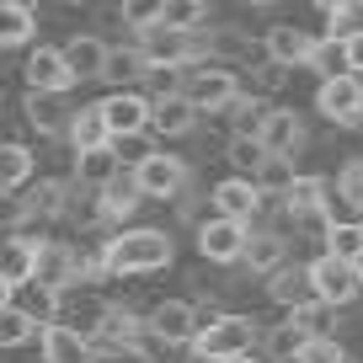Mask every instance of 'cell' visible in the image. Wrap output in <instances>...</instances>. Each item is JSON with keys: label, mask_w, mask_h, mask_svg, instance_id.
Segmentation results:
<instances>
[{"label": "cell", "mask_w": 363, "mask_h": 363, "mask_svg": "<svg viewBox=\"0 0 363 363\" xmlns=\"http://www.w3.org/2000/svg\"><path fill=\"white\" fill-rule=\"evenodd\" d=\"M139 48H145L150 65H193L198 48L187 43V33H171V27H150L139 33Z\"/></svg>", "instance_id": "20"}, {"label": "cell", "mask_w": 363, "mask_h": 363, "mask_svg": "<svg viewBox=\"0 0 363 363\" xmlns=\"http://www.w3.org/2000/svg\"><path fill=\"white\" fill-rule=\"evenodd\" d=\"M289 320H294L305 337H337V305H326V299H310V305L289 310Z\"/></svg>", "instance_id": "35"}, {"label": "cell", "mask_w": 363, "mask_h": 363, "mask_svg": "<svg viewBox=\"0 0 363 363\" xmlns=\"http://www.w3.org/2000/svg\"><path fill=\"white\" fill-rule=\"evenodd\" d=\"M171 257H177V246H171L166 230H123L102 246L107 278H145V272L171 267Z\"/></svg>", "instance_id": "1"}, {"label": "cell", "mask_w": 363, "mask_h": 363, "mask_svg": "<svg viewBox=\"0 0 363 363\" xmlns=\"http://www.w3.org/2000/svg\"><path fill=\"white\" fill-rule=\"evenodd\" d=\"M134 182L145 187V198H182L187 193V160L182 155H166V150H150V155L134 160Z\"/></svg>", "instance_id": "6"}, {"label": "cell", "mask_w": 363, "mask_h": 363, "mask_svg": "<svg viewBox=\"0 0 363 363\" xmlns=\"http://www.w3.org/2000/svg\"><path fill=\"white\" fill-rule=\"evenodd\" d=\"M22 113H27V123L38 128V134H69V123H75V113H69V102H65V91H27V102H22Z\"/></svg>", "instance_id": "15"}, {"label": "cell", "mask_w": 363, "mask_h": 363, "mask_svg": "<svg viewBox=\"0 0 363 363\" xmlns=\"http://www.w3.org/2000/svg\"><path fill=\"white\" fill-rule=\"evenodd\" d=\"M107 54H113V48H107L96 33H75V38H69V43H65V59H69V75H75V86H80V80H102Z\"/></svg>", "instance_id": "18"}, {"label": "cell", "mask_w": 363, "mask_h": 363, "mask_svg": "<svg viewBox=\"0 0 363 363\" xmlns=\"http://www.w3.org/2000/svg\"><path fill=\"white\" fill-rule=\"evenodd\" d=\"M38 352H43V363H96L91 331L65 326V320H48V326L38 331Z\"/></svg>", "instance_id": "11"}, {"label": "cell", "mask_w": 363, "mask_h": 363, "mask_svg": "<svg viewBox=\"0 0 363 363\" xmlns=\"http://www.w3.org/2000/svg\"><path fill=\"white\" fill-rule=\"evenodd\" d=\"M38 331H43V326H38V320L27 315L22 305L0 310V352H11V347H27V342H33Z\"/></svg>", "instance_id": "36"}, {"label": "cell", "mask_w": 363, "mask_h": 363, "mask_svg": "<svg viewBox=\"0 0 363 363\" xmlns=\"http://www.w3.org/2000/svg\"><path fill=\"white\" fill-rule=\"evenodd\" d=\"M358 272H363V262H358Z\"/></svg>", "instance_id": "53"}, {"label": "cell", "mask_w": 363, "mask_h": 363, "mask_svg": "<svg viewBox=\"0 0 363 363\" xmlns=\"http://www.w3.org/2000/svg\"><path fill=\"white\" fill-rule=\"evenodd\" d=\"M267 294L278 299L284 310L310 305V299H315V284H310V262H305V267H289V262H284V267H278V272L267 278Z\"/></svg>", "instance_id": "24"}, {"label": "cell", "mask_w": 363, "mask_h": 363, "mask_svg": "<svg viewBox=\"0 0 363 363\" xmlns=\"http://www.w3.org/2000/svg\"><path fill=\"white\" fill-rule=\"evenodd\" d=\"M347 59H352V75H363V33L347 38Z\"/></svg>", "instance_id": "46"}, {"label": "cell", "mask_w": 363, "mask_h": 363, "mask_svg": "<svg viewBox=\"0 0 363 363\" xmlns=\"http://www.w3.org/2000/svg\"><path fill=\"white\" fill-rule=\"evenodd\" d=\"M69 203V182H38L33 193H27L22 203V219H38V225H48V219H59Z\"/></svg>", "instance_id": "26"}, {"label": "cell", "mask_w": 363, "mask_h": 363, "mask_svg": "<svg viewBox=\"0 0 363 363\" xmlns=\"http://www.w3.org/2000/svg\"><path fill=\"white\" fill-rule=\"evenodd\" d=\"M267 113H272V107L262 102V96H246V91H240L235 107H230V134H262Z\"/></svg>", "instance_id": "38"}, {"label": "cell", "mask_w": 363, "mask_h": 363, "mask_svg": "<svg viewBox=\"0 0 363 363\" xmlns=\"http://www.w3.org/2000/svg\"><path fill=\"white\" fill-rule=\"evenodd\" d=\"M284 208H289L294 225L315 230V235H326V230L337 225V219H331V187H326V177H299L294 187L284 193Z\"/></svg>", "instance_id": "4"}, {"label": "cell", "mask_w": 363, "mask_h": 363, "mask_svg": "<svg viewBox=\"0 0 363 363\" xmlns=\"http://www.w3.org/2000/svg\"><path fill=\"white\" fill-rule=\"evenodd\" d=\"M22 75H27V86H33V91H69V86H75L69 59H65V43H38L33 54H27Z\"/></svg>", "instance_id": "12"}, {"label": "cell", "mask_w": 363, "mask_h": 363, "mask_svg": "<svg viewBox=\"0 0 363 363\" xmlns=\"http://www.w3.org/2000/svg\"><path fill=\"white\" fill-rule=\"evenodd\" d=\"M65 6H86V0H65Z\"/></svg>", "instance_id": "52"}, {"label": "cell", "mask_w": 363, "mask_h": 363, "mask_svg": "<svg viewBox=\"0 0 363 363\" xmlns=\"http://www.w3.org/2000/svg\"><path fill=\"white\" fill-rule=\"evenodd\" d=\"M59 299H65V294H59V289H43V284H27V315H33L38 320V326H48V320H54L59 315Z\"/></svg>", "instance_id": "42"}, {"label": "cell", "mask_w": 363, "mask_h": 363, "mask_svg": "<svg viewBox=\"0 0 363 363\" xmlns=\"http://www.w3.org/2000/svg\"><path fill=\"white\" fill-rule=\"evenodd\" d=\"M203 22H208V0H166V16H160V27L187 33V38H193Z\"/></svg>", "instance_id": "37"}, {"label": "cell", "mask_w": 363, "mask_h": 363, "mask_svg": "<svg viewBox=\"0 0 363 363\" xmlns=\"http://www.w3.org/2000/svg\"><path fill=\"white\" fill-rule=\"evenodd\" d=\"M294 182H299L294 155H267V166L257 171V187H262V193H278V198H284L289 187H294Z\"/></svg>", "instance_id": "39"}, {"label": "cell", "mask_w": 363, "mask_h": 363, "mask_svg": "<svg viewBox=\"0 0 363 363\" xmlns=\"http://www.w3.org/2000/svg\"><path fill=\"white\" fill-rule=\"evenodd\" d=\"M11 294H16V284L6 278V272H0V310H11Z\"/></svg>", "instance_id": "47"}, {"label": "cell", "mask_w": 363, "mask_h": 363, "mask_svg": "<svg viewBox=\"0 0 363 363\" xmlns=\"http://www.w3.org/2000/svg\"><path fill=\"white\" fill-rule=\"evenodd\" d=\"M262 187L251 177H225V182H214V193H208V203H214V214H225V219H240V225H251L257 219V208H262Z\"/></svg>", "instance_id": "13"}, {"label": "cell", "mask_w": 363, "mask_h": 363, "mask_svg": "<svg viewBox=\"0 0 363 363\" xmlns=\"http://www.w3.org/2000/svg\"><path fill=\"white\" fill-rule=\"evenodd\" d=\"M363 33V0H347L342 11L326 16V38H358Z\"/></svg>", "instance_id": "43"}, {"label": "cell", "mask_w": 363, "mask_h": 363, "mask_svg": "<svg viewBox=\"0 0 363 363\" xmlns=\"http://www.w3.org/2000/svg\"><path fill=\"white\" fill-rule=\"evenodd\" d=\"M320 240H326L331 257H342V262H363V219H337V225H331Z\"/></svg>", "instance_id": "34"}, {"label": "cell", "mask_w": 363, "mask_h": 363, "mask_svg": "<svg viewBox=\"0 0 363 363\" xmlns=\"http://www.w3.org/2000/svg\"><path fill=\"white\" fill-rule=\"evenodd\" d=\"M225 363H262V358H251V352H235V358H225Z\"/></svg>", "instance_id": "50"}, {"label": "cell", "mask_w": 363, "mask_h": 363, "mask_svg": "<svg viewBox=\"0 0 363 363\" xmlns=\"http://www.w3.org/2000/svg\"><path fill=\"white\" fill-rule=\"evenodd\" d=\"M16 6H27V11H38V0H16Z\"/></svg>", "instance_id": "51"}, {"label": "cell", "mask_w": 363, "mask_h": 363, "mask_svg": "<svg viewBox=\"0 0 363 363\" xmlns=\"http://www.w3.org/2000/svg\"><path fill=\"white\" fill-rule=\"evenodd\" d=\"M198 107L187 102V96H150V128H155L160 139H182L198 128Z\"/></svg>", "instance_id": "16"}, {"label": "cell", "mask_w": 363, "mask_h": 363, "mask_svg": "<svg viewBox=\"0 0 363 363\" xmlns=\"http://www.w3.org/2000/svg\"><path fill=\"white\" fill-rule=\"evenodd\" d=\"M310 284H315V299H326V305H352V299L363 294V272L358 262H342L331 257V251H320L315 262H310Z\"/></svg>", "instance_id": "3"}, {"label": "cell", "mask_w": 363, "mask_h": 363, "mask_svg": "<svg viewBox=\"0 0 363 363\" xmlns=\"http://www.w3.org/2000/svg\"><path fill=\"white\" fill-rule=\"evenodd\" d=\"M257 320L251 315H214L203 331H198L193 347L208 352V358H235V352H251V342H257Z\"/></svg>", "instance_id": "8"}, {"label": "cell", "mask_w": 363, "mask_h": 363, "mask_svg": "<svg viewBox=\"0 0 363 363\" xmlns=\"http://www.w3.org/2000/svg\"><path fill=\"white\" fill-rule=\"evenodd\" d=\"M299 363H347V347H342L337 337H310L305 352H299Z\"/></svg>", "instance_id": "44"}, {"label": "cell", "mask_w": 363, "mask_h": 363, "mask_svg": "<svg viewBox=\"0 0 363 363\" xmlns=\"http://www.w3.org/2000/svg\"><path fill=\"white\" fill-rule=\"evenodd\" d=\"M139 203H145V187L134 182V171H123V177H113L96 193V219H128Z\"/></svg>", "instance_id": "22"}, {"label": "cell", "mask_w": 363, "mask_h": 363, "mask_svg": "<svg viewBox=\"0 0 363 363\" xmlns=\"http://www.w3.org/2000/svg\"><path fill=\"white\" fill-rule=\"evenodd\" d=\"M33 171H38V160H33V150L27 145H0V193L11 198V193H22L27 182H33Z\"/></svg>", "instance_id": "25"}, {"label": "cell", "mask_w": 363, "mask_h": 363, "mask_svg": "<svg viewBox=\"0 0 363 363\" xmlns=\"http://www.w3.org/2000/svg\"><path fill=\"white\" fill-rule=\"evenodd\" d=\"M225 155H230V166H235V177H251V182H257V171L267 166V155H272V150L262 145L257 134H230Z\"/></svg>", "instance_id": "31"}, {"label": "cell", "mask_w": 363, "mask_h": 363, "mask_svg": "<svg viewBox=\"0 0 363 363\" xmlns=\"http://www.w3.org/2000/svg\"><path fill=\"white\" fill-rule=\"evenodd\" d=\"M240 262H246L251 272H267V278H272V272L289 262V240L272 235V230H262V235H251V246H246V257H240Z\"/></svg>", "instance_id": "29"}, {"label": "cell", "mask_w": 363, "mask_h": 363, "mask_svg": "<svg viewBox=\"0 0 363 363\" xmlns=\"http://www.w3.org/2000/svg\"><path fill=\"white\" fill-rule=\"evenodd\" d=\"M284 75H289V65H278V59L251 65V86H262V91H278V86H284Z\"/></svg>", "instance_id": "45"}, {"label": "cell", "mask_w": 363, "mask_h": 363, "mask_svg": "<svg viewBox=\"0 0 363 363\" xmlns=\"http://www.w3.org/2000/svg\"><path fill=\"white\" fill-rule=\"evenodd\" d=\"M310 6H315V11H326V16H331V11H342V6H347V0H310Z\"/></svg>", "instance_id": "48"}, {"label": "cell", "mask_w": 363, "mask_h": 363, "mask_svg": "<svg viewBox=\"0 0 363 363\" xmlns=\"http://www.w3.org/2000/svg\"><path fill=\"white\" fill-rule=\"evenodd\" d=\"M257 139L272 155H294V150H305V123H299V113H289V107H272Z\"/></svg>", "instance_id": "19"}, {"label": "cell", "mask_w": 363, "mask_h": 363, "mask_svg": "<svg viewBox=\"0 0 363 363\" xmlns=\"http://www.w3.org/2000/svg\"><path fill=\"white\" fill-rule=\"evenodd\" d=\"M33 284L59 289V294H65L69 284H80V251L65 246V240H38V278Z\"/></svg>", "instance_id": "14"}, {"label": "cell", "mask_w": 363, "mask_h": 363, "mask_svg": "<svg viewBox=\"0 0 363 363\" xmlns=\"http://www.w3.org/2000/svg\"><path fill=\"white\" fill-rule=\"evenodd\" d=\"M267 59H278V65H310V54H315V38L310 33H299V27H289V22H278V27H267Z\"/></svg>", "instance_id": "21"}, {"label": "cell", "mask_w": 363, "mask_h": 363, "mask_svg": "<svg viewBox=\"0 0 363 363\" xmlns=\"http://www.w3.org/2000/svg\"><path fill=\"white\" fill-rule=\"evenodd\" d=\"M187 363H225V358H208V352H198V347H193V352H187Z\"/></svg>", "instance_id": "49"}, {"label": "cell", "mask_w": 363, "mask_h": 363, "mask_svg": "<svg viewBox=\"0 0 363 363\" xmlns=\"http://www.w3.org/2000/svg\"><path fill=\"white\" fill-rule=\"evenodd\" d=\"M337 198H342L347 208H358V214H363V155H352L347 166L337 171Z\"/></svg>", "instance_id": "41"}, {"label": "cell", "mask_w": 363, "mask_h": 363, "mask_svg": "<svg viewBox=\"0 0 363 363\" xmlns=\"http://www.w3.org/2000/svg\"><path fill=\"white\" fill-rule=\"evenodd\" d=\"M145 69H150L145 48H113V54H107L102 80H113L118 91H134V80H145Z\"/></svg>", "instance_id": "30"}, {"label": "cell", "mask_w": 363, "mask_h": 363, "mask_svg": "<svg viewBox=\"0 0 363 363\" xmlns=\"http://www.w3.org/2000/svg\"><path fill=\"white\" fill-rule=\"evenodd\" d=\"M113 177H123V160H118V145H96V150H75V182L102 193Z\"/></svg>", "instance_id": "17"}, {"label": "cell", "mask_w": 363, "mask_h": 363, "mask_svg": "<svg viewBox=\"0 0 363 363\" xmlns=\"http://www.w3.org/2000/svg\"><path fill=\"white\" fill-rule=\"evenodd\" d=\"M315 107H320V118H331V123H342V128L363 123V75H337V80H320Z\"/></svg>", "instance_id": "9"}, {"label": "cell", "mask_w": 363, "mask_h": 363, "mask_svg": "<svg viewBox=\"0 0 363 363\" xmlns=\"http://www.w3.org/2000/svg\"><path fill=\"white\" fill-rule=\"evenodd\" d=\"M0 272H6L16 289H27V284L38 278V240H33V235L0 240Z\"/></svg>", "instance_id": "23"}, {"label": "cell", "mask_w": 363, "mask_h": 363, "mask_svg": "<svg viewBox=\"0 0 363 363\" xmlns=\"http://www.w3.org/2000/svg\"><path fill=\"white\" fill-rule=\"evenodd\" d=\"M38 33V11L16 6V0H0V48H27Z\"/></svg>", "instance_id": "27"}, {"label": "cell", "mask_w": 363, "mask_h": 363, "mask_svg": "<svg viewBox=\"0 0 363 363\" xmlns=\"http://www.w3.org/2000/svg\"><path fill=\"white\" fill-rule=\"evenodd\" d=\"M96 107H102L113 139H139L150 128V96L145 91H113V96H102Z\"/></svg>", "instance_id": "10"}, {"label": "cell", "mask_w": 363, "mask_h": 363, "mask_svg": "<svg viewBox=\"0 0 363 363\" xmlns=\"http://www.w3.org/2000/svg\"><path fill=\"white\" fill-rule=\"evenodd\" d=\"M198 113H230L240 96V75L225 65H193L187 69V91H182Z\"/></svg>", "instance_id": "2"}, {"label": "cell", "mask_w": 363, "mask_h": 363, "mask_svg": "<svg viewBox=\"0 0 363 363\" xmlns=\"http://www.w3.org/2000/svg\"><path fill=\"white\" fill-rule=\"evenodd\" d=\"M310 69H315L320 80L352 75V59H347V38H315V54H310Z\"/></svg>", "instance_id": "32"}, {"label": "cell", "mask_w": 363, "mask_h": 363, "mask_svg": "<svg viewBox=\"0 0 363 363\" xmlns=\"http://www.w3.org/2000/svg\"><path fill=\"white\" fill-rule=\"evenodd\" d=\"M69 145H75V150L118 145V139L107 134V118H102V107H80V113H75V123H69Z\"/></svg>", "instance_id": "33"}, {"label": "cell", "mask_w": 363, "mask_h": 363, "mask_svg": "<svg viewBox=\"0 0 363 363\" xmlns=\"http://www.w3.org/2000/svg\"><path fill=\"white\" fill-rule=\"evenodd\" d=\"M251 246V225H240V219H203L198 225V251H203V262H214V267H235L240 257H246Z\"/></svg>", "instance_id": "5"}, {"label": "cell", "mask_w": 363, "mask_h": 363, "mask_svg": "<svg viewBox=\"0 0 363 363\" xmlns=\"http://www.w3.org/2000/svg\"><path fill=\"white\" fill-rule=\"evenodd\" d=\"M145 326H150V337H155L160 347H193L198 331H203L198 326V305L193 299H160V305L150 310Z\"/></svg>", "instance_id": "7"}, {"label": "cell", "mask_w": 363, "mask_h": 363, "mask_svg": "<svg viewBox=\"0 0 363 363\" xmlns=\"http://www.w3.org/2000/svg\"><path fill=\"white\" fill-rule=\"evenodd\" d=\"M118 16H123V27H134V33H150V27H160V16H166V0H118Z\"/></svg>", "instance_id": "40"}, {"label": "cell", "mask_w": 363, "mask_h": 363, "mask_svg": "<svg viewBox=\"0 0 363 363\" xmlns=\"http://www.w3.org/2000/svg\"><path fill=\"white\" fill-rule=\"evenodd\" d=\"M305 331L294 326V320H278V326L262 331V352H267L272 363H299V352H305Z\"/></svg>", "instance_id": "28"}]
</instances>
